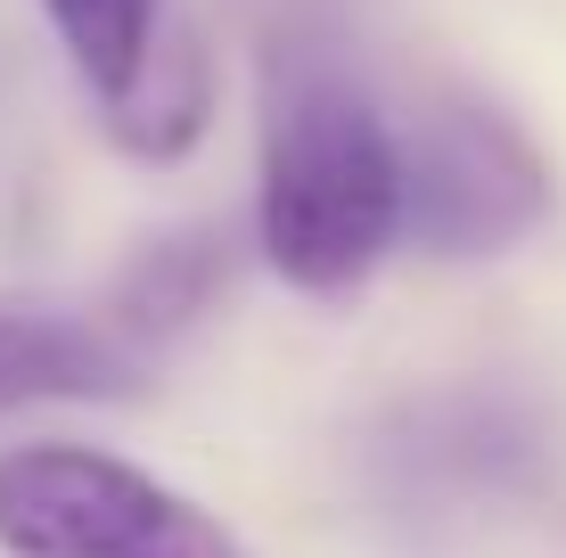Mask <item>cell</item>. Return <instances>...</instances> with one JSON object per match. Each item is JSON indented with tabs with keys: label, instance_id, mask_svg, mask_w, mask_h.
<instances>
[{
	"label": "cell",
	"instance_id": "1",
	"mask_svg": "<svg viewBox=\"0 0 566 558\" xmlns=\"http://www.w3.org/2000/svg\"><path fill=\"white\" fill-rule=\"evenodd\" d=\"M255 246L304 296H345L402 246V140L361 83L345 25L296 9L263 42Z\"/></svg>",
	"mask_w": 566,
	"mask_h": 558
},
{
	"label": "cell",
	"instance_id": "2",
	"mask_svg": "<svg viewBox=\"0 0 566 558\" xmlns=\"http://www.w3.org/2000/svg\"><path fill=\"white\" fill-rule=\"evenodd\" d=\"M0 550L9 558H255L213 509L91 444L0 452Z\"/></svg>",
	"mask_w": 566,
	"mask_h": 558
},
{
	"label": "cell",
	"instance_id": "3",
	"mask_svg": "<svg viewBox=\"0 0 566 558\" xmlns=\"http://www.w3.org/2000/svg\"><path fill=\"white\" fill-rule=\"evenodd\" d=\"M402 140V239L427 255H501L551 214V165L501 107L427 91L395 124Z\"/></svg>",
	"mask_w": 566,
	"mask_h": 558
},
{
	"label": "cell",
	"instance_id": "4",
	"mask_svg": "<svg viewBox=\"0 0 566 558\" xmlns=\"http://www.w3.org/2000/svg\"><path fill=\"white\" fill-rule=\"evenodd\" d=\"M542 452V419L510 394H427L386 428L378 468L395 476V493L411 502H476V493H517L534 485Z\"/></svg>",
	"mask_w": 566,
	"mask_h": 558
},
{
	"label": "cell",
	"instance_id": "5",
	"mask_svg": "<svg viewBox=\"0 0 566 558\" xmlns=\"http://www.w3.org/2000/svg\"><path fill=\"white\" fill-rule=\"evenodd\" d=\"M140 387V354L83 313L0 304V411L33 402H115Z\"/></svg>",
	"mask_w": 566,
	"mask_h": 558
},
{
	"label": "cell",
	"instance_id": "6",
	"mask_svg": "<svg viewBox=\"0 0 566 558\" xmlns=\"http://www.w3.org/2000/svg\"><path fill=\"white\" fill-rule=\"evenodd\" d=\"M206 115H213V57L198 33H165L148 50L140 83L107 99V140L140 165H172L206 140Z\"/></svg>",
	"mask_w": 566,
	"mask_h": 558
},
{
	"label": "cell",
	"instance_id": "7",
	"mask_svg": "<svg viewBox=\"0 0 566 558\" xmlns=\"http://www.w3.org/2000/svg\"><path fill=\"white\" fill-rule=\"evenodd\" d=\"M222 280H230L222 230H181V239H156L148 255L124 272V287H115L107 329L124 337L132 354H148V345H165L172 329H189V320L222 296Z\"/></svg>",
	"mask_w": 566,
	"mask_h": 558
},
{
	"label": "cell",
	"instance_id": "8",
	"mask_svg": "<svg viewBox=\"0 0 566 558\" xmlns=\"http://www.w3.org/2000/svg\"><path fill=\"white\" fill-rule=\"evenodd\" d=\"M42 17H50L57 42H66L74 74L99 91V107L124 99L140 83L148 50L165 42V0H42Z\"/></svg>",
	"mask_w": 566,
	"mask_h": 558
}]
</instances>
